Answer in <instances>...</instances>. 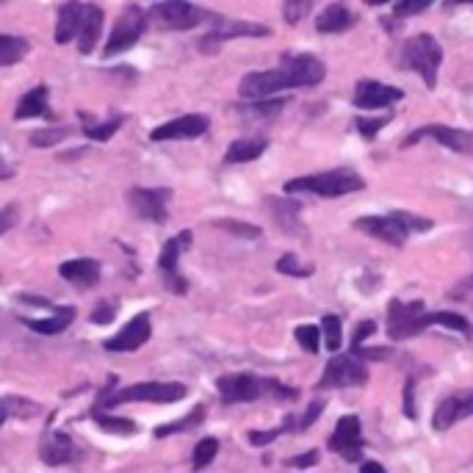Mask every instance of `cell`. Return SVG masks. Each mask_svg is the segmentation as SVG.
<instances>
[{"instance_id": "1", "label": "cell", "mask_w": 473, "mask_h": 473, "mask_svg": "<svg viewBox=\"0 0 473 473\" xmlns=\"http://www.w3.org/2000/svg\"><path fill=\"white\" fill-rule=\"evenodd\" d=\"M324 78H327V64L319 56H313V53L285 50L275 70L244 75L238 83V94L246 102H260V100H272V94H277L283 89L319 86Z\"/></svg>"}, {"instance_id": "2", "label": "cell", "mask_w": 473, "mask_h": 473, "mask_svg": "<svg viewBox=\"0 0 473 473\" xmlns=\"http://www.w3.org/2000/svg\"><path fill=\"white\" fill-rule=\"evenodd\" d=\"M217 391L225 404H246V401H257L263 396H275L280 401L299 399L296 388H288L280 380L257 377V374H225L217 380Z\"/></svg>"}, {"instance_id": "3", "label": "cell", "mask_w": 473, "mask_h": 473, "mask_svg": "<svg viewBox=\"0 0 473 473\" xmlns=\"http://www.w3.org/2000/svg\"><path fill=\"white\" fill-rule=\"evenodd\" d=\"M352 225L357 230H362L365 236L380 238L391 246H404L412 233L432 230V219L407 214V210H391L385 217H362V219H354Z\"/></svg>"}, {"instance_id": "4", "label": "cell", "mask_w": 473, "mask_h": 473, "mask_svg": "<svg viewBox=\"0 0 473 473\" xmlns=\"http://www.w3.org/2000/svg\"><path fill=\"white\" fill-rule=\"evenodd\" d=\"M399 67L401 70H412L420 75L430 89L438 86V70L443 64V47L432 34H418L410 36L401 47H399Z\"/></svg>"}, {"instance_id": "5", "label": "cell", "mask_w": 473, "mask_h": 473, "mask_svg": "<svg viewBox=\"0 0 473 473\" xmlns=\"http://www.w3.org/2000/svg\"><path fill=\"white\" fill-rule=\"evenodd\" d=\"M362 188H365V180L352 167H338L322 175L291 178L285 183V194H319V197H343Z\"/></svg>"}, {"instance_id": "6", "label": "cell", "mask_w": 473, "mask_h": 473, "mask_svg": "<svg viewBox=\"0 0 473 473\" xmlns=\"http://www.w3.org/2000/svg\"><path fill=\"white\" fill-rule=\"evenodd\" d=\"M188 396V388L180 382H139V385H128L122 391H117L114 396H105V401L97 404L100 407H117L125 401H155V404H172Z\"/></svg>"}, {"instance_id": "7", "label": "cell", "mask_w": 473, "mask_h": 473, "mask_svg": "<svg viewBox=\"0 0 473 473\" xmlns=\"http://www.w3.org/2000/svg\"><path fill=\"white\" fill-rule=\"evenodd\" d=\"M368 382V365L357 360L354 354L333 357L324 368V374L315 385V391H330V388H360Z\"/></svg>"}, {"instance_id": "8", "label": "cell", "mask_w": 473, "mask_h": 473, "mask_svg": "<svg viewBox=\"0 0 473 473\" xmlns=\"http://www.w3.org/2000/svg\"><path fill=\"white\" fill-rule=\"evenodd\" d=\"M144 28H147V14L139 6H128L117 17L114 28L109 34V42H105V56H117V53L130 50L141 39Z\"/></svg>"}, {"instance_id": "9", "label": "cell", "mask_w": 473, "mask_h": 473, "mask_svg": "<svg viewBox=\"0 0 473 473\" xmlns=\"http://www.w3.org/2000/svg\"><path fill=\"white\" fill-rule=\"evenodd\" d=\"M427 313L424 302H401V299H391L388 304V335L391 341H404L420 333V315Z\"/></svg>"}, {"instance_id": "10", "label": "cell", "mask_w": 473, "mask_h": 473, "mask_svg": "<svg viewBox=\"0 0 473 473\" xmlns=\"http://www.w3.org/2000/svg\"><path fill=\"white\" fill-rule=\"evenodd\" d=\"M208 14L194 6V4H180V0H167V4H155L150 9V20H155L158 25H164L169 31H188L197 28Z\"/></svg>"}, {"instance_id": "11", "label": "cell", "mask_w": 473, "mask_h": 473, "mask_svg": "<svg viewBox=\"0 0 473 473\" xmlns=\"http://www.w3.org/2000/svg\"><path fill=\"white\" fill-rule=\"evenodd\" d=\"M420 139H435L438 144H443L454 152H473V133L459 130V128H449V125H424V128L407 133L401 141V150L415 147Z\"/></svg>"}, {"instance_id": "12", "label": "cell", "mask_w": 473, "mask_h": 473, "mask_svg": "<svg viewBox=\"0 0 473 473\" xmlns=\"http://www.w3.org/2000/svg\"><path fill=\"white\" fill-rule=\"evenodd\" d=\"M330 451L341 454L346 462H360L362 459V430H360V418L357 415H343L335 432L327 440Z\"/></svg>"}, {"instance_id": "13", "label": "cell", "mask_w": 473, "mask_h": 473, "mask_svg": "<svg viewBox=\"0 0 473 473\" xmlns=\"http://www.w3.org/2000/svg\"><path fill=\"white\" fill-rule=\"evenodd\" d=\"M269 25L263 23H241V20H225V17H214V28L208 31V36L199 42V47L205 53H217V47L225 39H236V36H269Z\"/></svg>"}, {"instance_id": "14", "label": "cell", "mask_w": 473, "mask_h": 473, "mask_svg": "<svg viewBox=\"0 0 473 473\" xmlns=\"http://www.w3.org/2000/svg\"><path fill=\"white\" fill-rule=\"evenodd\" d=\"M172 199V191L169 188H144V186H136L128 191V202L130 208L141 219H150V222H164L167 219V202Z\"/></svg>"}, {"instance_id": "15", "label": "cell", "mask_w": 473, "mask_h": 473, "mask_svg": "<svg viewBox=\"0 0 473 473\" xmlns=\"http://www.w3.org/2000/svg\"><path fill=\"white\" fill-rule=\"evenodd\" d=\"M473 415V388L470 391H457L446 399H440V404L435 407V415H432V427L438 432H446L451 430L459 420L470 418Z\"/></svg>"}, {"instance_id": "16", "label": "cell", "mask_w": 473, "mask_h": 473, "mask_svg": "<svg viewBox=\"0 0 473 473\" xmlns=\"http://www.w3.org/2000/svg\"><path fill=\"white\" fill-rule=\"evenodd\" d=\"M191 246V230H183L180 236L169 238L161 249V255H158V269L164 272L169 288L175 294H186V280H180V272H178V263H180V255Z\"/></svg>"}, {"instance_id": "17", "label": "cell", "mask_w": 473, "mask_h": 473, "mask_svg": "<svg viewBox=\"0 0 473 473\" xmlns=\"http://www.w3.org/2000/svg\"><path fill=\"white\" fill-rule=\"evenodd\" d=\"M404 92L399 86H388L380 81H357L352 102L357 109H391L393 102H399Z\"/></svg>"}, {"instance_id": "18", "label": "cell", "mask_w": 473, "mask_h": 473, "mask_svg": "<svg viewBox=\"0 0 473 473\" xmlns=\"http://www.w3.org/2000/svg\"><path fill=\"white\" fill-rule=\"evenodd\" d=\"M152 335V324H150V313H139L136 319H130V324H125L114 338L105 341V349L109 352H136L139 346H144Z\"/></svg>"}, {"instance_id": "19", "label": "cell", "mask_w": 473, "mask_h": 473, "mask_svg": "<svg viewBox=\"0 0 473 473\" xmlns=\"http://www.w3.org/2000/svg\"><path fill=\"white\" fill-rule=\"evenodd\" d=\"M208 133V117L202 114H186V117H178V120H169L164 122L161 128H155L150 133L152 141H175V139H197Z\"/></svg>"}, {"instance_id": "20", "label": "cell", "mask_w": 473, "mask_h": 473, "mask_svg": "<svg viewBox=\"0 0 473 473\" xmlns=\"http://www.w3.org/2000/svg\"><path fill=\"white\" fill-rule=\"evenodd\" d=\"M42 459L47 465H67V462H75L81 457V449L72 443L70 435L64 432H50L42 443Z\"/></svg>"}, {"instance_id": "21", "label": "cell", "mask_w": 473, "mask_h": 473, "mask_svg": "<svg viewBox=\"0 0 473 473\" xmlns=\"http://www.w3.org/2000/svg\"><path fill=\"white\" fill-rule=\"evenodd\" d=\"M86 6L83 4H62L59 6V23H56V42L67 44L81 34Z\"/></svg>"}, {"instance_id": "22", "label": "cell", "mask_w": 473, "mask_h": 473, "mask_svg": "<svg viewBox=\"0 0 473 473\" xmlns=\"http://www.w3.org/2000/svg\"><path fill=\"white\" fill-rule=\"evenodd\" d=\"M59 275L67 283H75V285H94L100 280V263L92 260V257L67 260V263H62V266H59Z\"/></svg>"}, {"instance_id": "23", "label": "cell", "mask_w": 473, "mask_h": 473, "mask_svg": "<svg viewBox=\"0 0 473 473\" xmlns=\"http://www.w3.org/2000/svg\"><path fill=\"white\" fill-rule=\"evenodd\" d=\"M352 25H354V14L343 4H330L319 14V20H315V31H319V34H343Z\"/></svg>"}, {"instance_id": "24", "label": "cell", "mask_w": 473, "mask_h": 473, "mask_svg": "<svg viewBox=\"0 0 473 473\" xmlns=\"http://www.w3.org/2000/svg\"><path fill=\"white\" fill-rule=\"evenodd\" d=\"M324 407H327V401H324V399H315V401H310V404L304 407V412H288V415L283 418V424H280L283 435H285V432H288V435L307 432V430L315 424V420L322 418Z\"/></svg>"}, {"instance_id": "25", "label": "cell", "mask_w": 473, "mask_h": 473, "mask_svg": "<svg viewBox=\"0 0 473 473\" xmlns=\"http://www.w3.org/2000/svg\"><path fill=\"white\" fill-rule=\"evenodd\" d=\"M269 141L263 136H252V139H236L227 152H225V164H246V161H255L263 152H266Z\"/></svg>"}, {"instance_id": "26", "label": "cell", "mask_w": 473, "mask_h": 473, "mask_svg": "<svg viewBox=\"0 0 473 473\" xmlns=\"http://www.w3.org/2000/svg\"><path fill=\"white\" fill-rule=\"evenodd\" d=\"M272 205V219L288 233V236H304V225L299 222V202H283V199H269Z\"/></svg>"}, {"instance_id": "27", "label": "cell", "mask_w": 473, "mask_h": 473, "mask_svg": "<svg viewBox=\"0 0 473 473\" xmlns=\"http://www.w3.org/2000/svg\"><path fill=\"white\" fill-rule=\"evenodd\" d=\"M75 315H78L75 307H62V310L53 313L50 319H25V327L34 333H42V335H59L72 324Z\"/></svg>"}, {"instance_id": "28", "label": "cell", "mask_w": 473, "mask_h": 473, "mask_svg": "<svg viewBox=\"0 0 473 473\" xmlns=\"http://www.w3.org/2000/svg\"><path fill=\"white\" fill-rule=\"evenodd\" d=\"M102 9L100 6H86V14H83V25H81V34H78V50L81 53H92L97 39H100V31H102Z\"/></svg>"}, {"instance_id": "29", "label": "cell", "mask_w": 473, "mask_h": 473, "mask_svg": "<svg viewBox=\"0 0 473 473\" xmlns=\"http://www.w3.org/2000/svg\"><path fill=\"white\" fill-rule=\"evenodd\" d=\"M14 117H17V120L50 117V109H47V86H36V89H31V92L20 100Z\"/></svg>"}, {"instance_id": "30", "label": "cell", "mask_w": 473, "mask_h": 473, "mask_svg": "<svg viewBox=\"0 0 473 473\" xmlns=\"http://www.w3.org/2000/svg\"><path fill=\"white\" fill-rule=\"evenodd\" d=\"M36 412H39V404H36V401L23 399V396H4V399H0V427H4L12 415L34 418Z\"/></svg>"}, {"instance_id": "31", "label": "cell", "mask_w": 473, "mask_h": 473, "mask_svg": "<svg viewBox=\"0 0 473 473\" xmlns=\"http://www.w3.org/2000/svg\"><path fill=\"white\" fill-rule=\"evenodd\" d=\"M28 42L20 36H9V34H0V67H9L25 59L28 53Z\"/></svg>"}, {"instance_id": "32", "label": "cell", "mask_w": 473, "mask_h": 473, "mask_svg": "<svg viewBox=\"0 0 473 473\" xmlns=\"http://www.w3.org/2000/svg\"><path fill=\"white\" fill-rule=\"evenodd\" d=\"M202 418H205V407L202 404H197L186 418H180V420H175V424H164V427H158L155 430V438H167V435H175V432H188V430H194V427H199L202 424Z\"/></svg>"}, {"instance_id": "33", "label": "cell", "mask_w": 473, "mask_h": 473, "mask_svg": "<svg viewBox=\"0 0 473 473\" xmlns=\"http://www.w3.org/2000/svg\"><path fill=\"white\" fill-rule=\"evenodd\" d=\"M92 418L97 420V424H100L105 432H120V435H133V432H136V424H133V420H128V418H114V415H105V412H102V410H97V407H94Z\"/></svg>"}, {"instance_id": "34", "label": "cell", "mask_w": 473, "mask_h": 473, "mask_svg": "<svg viewBox=\"0 0 473 473\" xmlns=\"http://www.w3.org/2000/svg\"><path fill=\"white\" fill-rule=\"evenodd\" d=\"M391 122H393V114H385V117H357V120H354V128L360 130V136H362L365 141H374L377 133H380L382 128H388Z\"/></svg>"}, {"instance_id": "35", "label": "cell", "mask_w": 473, "mask_h": 473, "mask_svg": "<svg viewBox=\"0 0 473 473\" xmlns=\"http://www.w3.org/2000/svg\"><path fill=\"white\" fill-rule=\"evenodd\" d=\"M322 333H324L327 349H330V352H338L341 343H343V324H341L338 315H333V313L324 315V319H322Z\"/></svg>"}, {"instance_id": "36", "label": "cell", "mask_w": 473, "mask_h": 473, "mask_svg": "<svg viewBox=\"0 0 473 473\" xmlns=\"http://www.w3.org/2000/svg\"><path fill=\"white\" fill-rule=\"evenodd\" d=\"M217 454H219V440L217 438H205V440H199L197 443V449H194V470H205L210 462L217 459Z\"/></svg>"}, {"instance_id": "37", "label": "cell", "mask_w": 473, "mask_h": 473, "mask_svg": "<svg viewBox=\"0 0 473 473\" xmlns=\"http://www.w3.org/2000/svg\"><path fill=\"white\" fill-rule=\"evenodd\" d=\"M285 105V100H260V102H249L241 105V111L246 117H263V120H275L280 114V109Z\"/></svg>"}, {"instance_id": "38", "label": "cell", "mask_w": 473, "mask_h": 473, "mask_svg": "<svg viewBox=\"0 0 473 473\" xmlns=\"http://www.w3.org/2000/svg\"><path fill=\"white\" fill-rule=\"evenodd\" d=\"M277 272L280 275H288V277H310L313 275V266H310V263H299L296 252H285L277 260Z\"/></svg>"}, {"instance_id": "39", "label": "cell", "mask_w": 473, "mask_h": 473, "mask_svg": "<svg viewBox=\"0 0 473 473\" xmlns=\"http://www.w3.org/2000/svg\"><path fill=\"white\" fill-rule=\"evenodd\" d=\"M294 338H296V343H299L304 352H310V354L319 352L322 333H319V327H315V324H299V327L294 330Z\"/></svg>"}, {"instance_id": "40", "label": "cell", "mask_w": 473, "mask_h": 473, "mask_svg": "<svg viewBox=\"0 0 473 473\" xmlns=\"http://www.w3.org/2000/svg\"><path fill=\"white\" fill-rule=\"evenodd\" d=\"M449 302L454 304H462V307H473V275H468L465 280H459L449 294H446Z\"/></svg>"}, {"instance_id": "41", "label": "cell", "mask_w": 473, "mask_h": 473, "mask_svg": "<svg viewBox=\"0 0 473 473\" xmlns=\"http://www.w3.org/2000/svg\"><path fill=\"white\" fill-rule=\"evenodd\" d=\"M217 227L233 233V236H241V238H260V227L255 225H246V222H236V219H217L214 222Z\"/></svg>"}, {"instance_id": "42", "label": "cell", "mask_w": 473, "mask_h": 473, "mask_svg": "<svg viewBox=\"0 0 473 473\" xmlns=\"http://www.w3.org/2000/svg\"><path fill=\"white\" fill-rule=\"evenodd\" d=\"M72 130L70 128H50V130H36L31 136V144L34 147H50V144H56V141H64Z\"/></svg>"}, {"instance_id": "43", "label": "cell", "mask_w": 473, "mask_h": 473, "mask_svg": "<svg viewBox=\"0 0 473 473\" xmlns=\"http://www.w3.org/2000/svg\"><path fill=\"white\" fill-rule=\"evenodd\" d=\"M310 9H313L310 0H299V4H294V0H288V4L283 6V17H285V23H288V25H296V23H302V20L310 14Z\"/></svg>"}, {"instance_id": "44", "label": "cell", "mask_w": 473, "mask_h": 473, "mask_svg": "<svg viewBox=\"0 0 473 473\" xmlns=\"http://www.w3.org/2000/svg\"><path fill=\"white\" fill-rule=\"evenodd\" d=\"M120 125H122V120H111V122H102V125H89L83 133H86V139H92V141H109V139L120 130Z\"/></svg>"}, {"instance_id": "45", "label": "cell", "mask_w": 473, "mask_h": 473, "mask_svg": "<svg viewBox=\"0 0 473 473\" xmlns=\"http://www.w3.org/2000/svg\"><path fill=\"white\" fill-rule=\"evenodd\" d=\"M430 4H432V0H401V4H396V9H393V17L404 20V17L420 14L424 9H430Z\"/></svg>"}, {"instance_id": "46", "label": "cell", "mask_w": 473, "mask_h": 473, "mask_svg": "<svg viewBox=\"0 0 473 473\" xmlns=\"http://www.w3.org/2000/svg\"><path fill=\"white\" fill-rule=\"evenodd\" d=\"M377 333V324L374 322H362V324H357V330H354V338H352V352H357V349H362V343L372 338Z\"/></svg>"}, {"instance_id": "47", "label": "cell", "mask_w": 473, "mask_h": 473, "mask_svg": "<svg viewBox=\"0 0 473 473\" xmlns=\"http://www.w3.org/2000/svg\"><path fill=\"white\" fill-rule=\"evenodd\" d=\"M114 307L109 304V302H100L97 307H94V313H92V322L94 324H111L114 322Z\"/></svg>"}, {"instance_id": "48", "label": "cell", "mask_w": 473, "mask_h": 473, "mask_svg": "<svg viewBox=\"0 0 473 473\" xmlns=\"http://www.w3.org/2000/svg\"><path fill=\"white\" fill-rule=\"evenodd\" d=\"M404 415L412 420L418 412H415V380L412 377H407V382H404Z\"/></svg>"}, {"instance_id": "49", "label": "cell", "mask_w": 473, "mask_h": 473, "mask_svg": "<svg viewBox=\"0 0 473 473\" xmlns=\"http://www.w3.org/2000/svg\"><path fill=\"white\" fill-rule=\"evenodd\" d=\"M283 435V430H266V432H249V443L252 446H269L272 440H277Z\"/></svg>"}, {"instance_id": "50", "label": "cell", "mask_w": 473, "mask_h": 473, "mask_svg": "<svg viewBox=\"0 0 473 473\" xmlns=\"http://www.w3.org/2000/svg\"><path fill=\"white\" fill-rule=\"evenodd\" d=\"M315 462H319V451H315V449H310V451H304V454H299V457L285 459V465H291V468H310V465H315Z\"/></svg>"}, {"instance_id": "51", "label": "cell", "mask_w": 473, "mask_h": 473, "mask_svg": "<svg viewBox=\"0 0 473 473\" xmlns=\"http://www.w3.org/2000/svg\"><path fill=\"white\" fill-rule=\"evenodd\" d=\"M360 473H388L380 462H374V459H368V462H362V468H360Z\"/></svg>"}, {"instance_id": "52", "label": "cell", "mask_w": 473, "mask_h": 473, "mask_svg": "<svg viewBox=\"0 0 473 473\" xmlns=\"http://www.w3.org/2000/svg\"><path fill=\"white\" fill-rule=\"evenodd\" d=\"M12 225V210H9V217L6 219H0V236H4L6 233V227Z\"/></svg>"}]
</instances>
